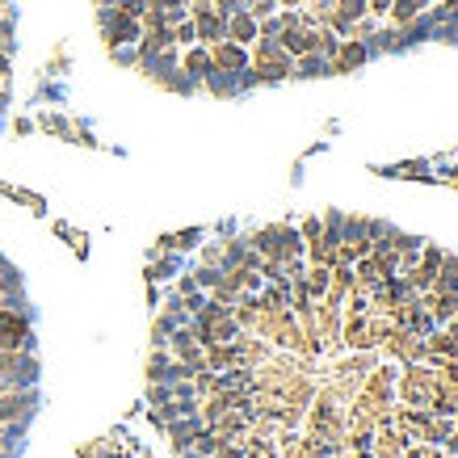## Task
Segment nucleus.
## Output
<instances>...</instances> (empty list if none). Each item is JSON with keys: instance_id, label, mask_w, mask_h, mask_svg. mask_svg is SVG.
Segmentation results:
<instances>
[{"instance_id": "obj_1", "label": "nucleus", "mask_w": 458, "mask_h": 458, "mask_svg": "<svg viewBox=\"0 0 458 458\" xmlns=\"http://www.w3.org/2000/svg\"><path fill=\"white\" fill-rule=\"evenodd\" d=\"M421 8H425V0H395L391 17H395V21H412V17H416Z\"/></svg>"}, {"instance_id": "obj_2", "label": "nucleus", "mask_w": 458, "mask_h": 458, "mask_svg": "<svg viewBox=\"0 0 458 458\" xmlns=\"http://www.w3.org/2000/svg\"><path fill=\"white\" fill-rule=\"evenodd\" d=\"M231 34H236V38L244 42V34H253V21H248V17H236V25H231Z\"/></svg>"}, {"instance_id": "obj_3", "label": "nucleus", "mask_w": 458, "mask_h": 458, "mask_svg": "<svg viewBox=\"0 0 458 458\" xmlns=\"http://www.w3.org/2000/svg\"><path fill=\"white\" fill-rule=\"evenodd\" d=\"M370 8H374V13H387V8H391V0H370Z\"/></svg>"}, {"instance_id": "obj_4", "label": "nucleus", "mask_w": 458, "mask_h": 458, "mask_svg": "<svg viewBox=\"0 0 458 458\" xmlns=\"http://www.w3.org/2000/svg\"><path fill=\"white\" fill-rule=\"evenodd\" d=\"M446 13H458V0H446Z\"/></svg>"}]
</instances>
